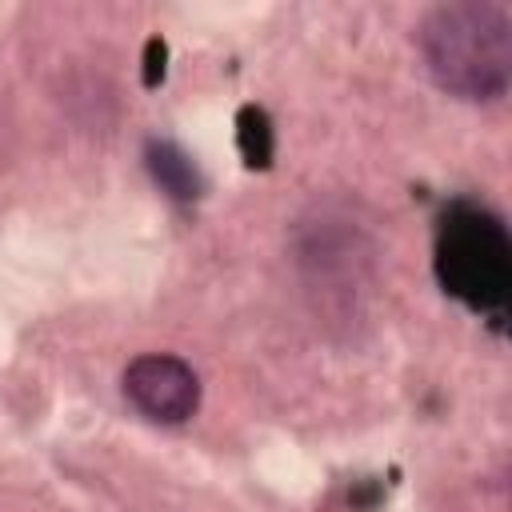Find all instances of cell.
<instances>
[{
  "mask_svg": "<svg viewBox=\"0 0 512 512\" xmlns=\"http://www.w3.org/2000/svg\"><path fill=\"white\" fill-rule=\"evenodd\" d=\"M412 44L444 96L496 104L512 84V16L492 0H448L428 8Z\"/></svg>",
  "mask_w": 512,
  "mask_h": 512,
  "instance_id": "6da1fadb",
  "label": "cell"
},
{
  "mask_svg": "<svg viewBox=\"0 0 512 512\" xmlns=\"http://www.w3.org/2000/svg\"><path fill=\"white\" fill-rule=\"evenodd\" d=\"M440 260H444V280H452V292L468 296L480 308L504 300L508 240H504L500 220H488L476 212L468 220H452Z\"/></svg>",
  "mask_w": 512,
  "mask_h": 512,
  "instance_id": "7a4b0ae2",
  "label": "cell"
},
{
  "mask_svg": "<svg viewBox=\"0 0 512 512\" xmlns=\"http://www.w3.org/2000/svg\"><path fill=\"white\" fill-rule=\"evenodd\" d=\"M120 388H124L128 404L156 424L192 420L200 408V396H204L196 368L172 352H140L136 360H128Z\"/></svg>",
  "mask_w": 512,
  "mask_h": 512,
  "instance_id": "3957f363",
  "label": "cell"
},
{
  "mask_svg": "<svg viewBox=\"0 0 512 512\" xmlns=\"http://www.w3.org/2000/svg\"><path fill=\"white\" fill-rule=\"evenodd\" d=\"M144 164H148L152 180H156L172 200H180V204H192V200L200 196V188H204L200 168L192 164V156H188L176 140H148Z\"/></svg>",
  "mask_w": 512,
  "mask_h": 512,
  "instance_id": "277c9868",
  "label": "cell"
},
{
  "mask_svg": "<svg viewBox=\"0 0 512 512\" xmlns=\"http://www.w3.org/2000/svg\"><path fill=\"white\" fill-rule=\"evenodd\" d=\"M240 144H244V160L256 168V164H268L272 156V124L264 116V108H240Z\"/></svg>",
  "mask_w": 512,
  "mask_h": 512,
  "instance_id": "5b68a950",
  "label": "cell"
}]
</instances>
